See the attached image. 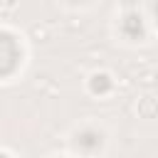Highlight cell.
I'll use <instances>...</instances> for the list:
<instances>
[{"label":"cell","instance_id":"cell-1","mask_svg":"<svg viewBox=\"0 0 158 158\" xmlns=\"http://www.w3.org/2000/svg\"><path fill=\"white\" fill-rule=\"evenodd\" d=\"M20 64V44L10 32L0 30V77H7Z\"/></svg>","mask_w":158,"mask_h":158},{"label":"cell","instance_id":"cell-2","mask_svg":"<svg viewBox=\"0 0 158 158\" xmlns=\"http://www.w3.org/2000/svg\"><path fill=\"white\" fill-rule=\"evenodd\" d=\"M0 158H7V156H5V153H0Z\"/></svg>","mask_w":158,"mask_h":158}]
</instances>
